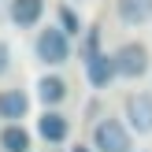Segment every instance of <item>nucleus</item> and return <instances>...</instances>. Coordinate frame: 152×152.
<instances>
[{
  "label": "nucleus",
  "instance_id": "4468645a",
  "mask_svg": "<svg viewBox=\"0 0 152 152\" xmlns=\"http://www.w3.org/2000/svg\"><path fill=\"white\" fill-rule=\"evenodd\" d=\"M7 67H11V45L0 41V74H7Z\"/></svg>",
  "mask_w": 152,
  "mask_h": 152
},
{
  "label": "nucleus",
  "instance_id": "f8f14e48",
  "mask_svg": "<svg viewBox=\"0 0 152 152\" xmlns=\"http://www.w3.org/2000/svg\"><path fill=\"white\" fill-rule=\"evenodd\" d=\"M56 15H59V30H63V37H67V41L82 34V19H78V11H74V7H67V4H63Z\"/></svg>",
  "mask_w": 152,
  "mask_h": 152
},
{
  "label": "nucleus",
  "instance_id": "1a4fd4ad",
  "mask_svg": "<svg viewBox=\"0 0 152 152\" xmlns=\"http://www.w3.org/2000/svg\"><path fill=\"white\" fill-rule=\"evenodd\" d=\"M63 96H67V82L59 74H45L37 82V100L45 104V111H56V104H63Z\"/></svg>",
  "mask_w": 152,
  "mask_h": 152
},
{
  "label": "nucleus",
  "instance_id": "ddd939ff",
  "mask_svg": "<svg viewBox=\"0 0 152 152\" xmlns=\"http://www.w3.org/2000/svg\"><path fill=\"white\" fill-rule=\"evenodd\" d=\"M96 41H100V34H96V30H89V34H86V45H82V56H93V52H100V48H96Z\"/></svg>",
  "mask_w": 152,
  "mask_h": 152
},
{
  "label": "nucleus",
  "instance_id": "9b49d317",
  "mask_svg": "<svg viewBox=\"0 0 152 152\" xmlns=\"http://www.w3.org/2000/svg\"><path fill=\"white\" fill-rule=\"evenodd\" d=\"M119 19L126 26H141L152 19V0H119Z\"/></svg>",
  "mask_w": 152,
  "mask_h": 152
},
{
  "label": "nucleus",
  "instance_id": "20e7f679",
  "mask_svg": "<svg viewBox=\"0 0 152 152\" xmlns=\"http://www.w3.org/2000/svg\"><path fill=\"white\" fill-rule=\"evenodd\" d=\"M126 130L152 134V93H130L126 96Z\"/></svg>",
  "mask_w": 152,
  "mask_h": 152
},
{
  "label": "nucleus",
  "instance_id": "9d476101",
  "mask_svg": "<svg viewBox=\"0 0 152 152\" xmlns=\"http://www.w3.org/2000/svg\"><path fill=\"white\" fill-rule=\"evenodd\" d=\"M30 145L34 141H30V130L22 123H11V126L0 130V148L4 152H30Z\"/></svg>",
  "mask_w": 152,
  "mask_h": 152
},
{
  "label": "nucleus",
  "instance_id": "2eb2a0df",
  "mask_svg": "<svg viewBox=\"0 0 152 152\" xmlns=\"http://www.w3.org/2000/svg\"><path fill=\"white\" fill-rule=\"evenodd\" d=\"M74 152H89V148H86V145H78V148H74Z\"/></svg>",
  "mask_w": 152,
  "mask_h": 152
},
{
  "label": "nucleus",
  "instance_id": "423d86ee",
  "mask_svg": "<svg viewBox=\"0 0 152 152\" xmlns=\"http://www.w3.org/2000/svg\"><path fill=\"white\" fill-rule=\"evenodd\" d=\"M45 15V0H11L7 4V19L19 30H34Z\"/></svg>",
  "mask_w": 152,
  "mask_h": 152
},
{
  "label": "nucleus",
  "instance_id": "f03ea898",
  "mask_svg": "<svg viewBox=\"0 0 152 152\" xmlns=\"http://www.w3.org/2000/svg\"><path fill=\"white\" fill-rule=\"evenodd\" d=\"M111 67H115V78H141L148 71V48L141 41H126L111 52Z\"/></svg>",
  "mask_w": 152,
  "mask_h": 152
},
{
  "label": "nucleus",
  "instance_id": "39448f33",
  "mask_svg": "<svg viewBox=\"0 0 152 152\" xmlns=\"http://www.w3.org/2000/svg\"><path fill=\"white\" fill-rule=\"evenodd\" d=\"M37 137L48 141V145H63V141L71 137V123H67V115H59V111H45V115L37 119Z\"/></svg>",
  "mask_w": 152,
  "mask_h": 152
},
{
  "label": "nucleus",
  "instance_id": "7ed1b4c3",
  "mask_svg": "<svg viewBox=\"0 0 152 152\" xmlns=\"http://www.w3.org/2000/svg\"><path fill=\"white\" fill-rule=\"evenodd\" d=\"M34 52H37V59H41L45 67H59V63L71 59V41L63 37L59 26H45L41 34H37V41H34Z\"/></svg>",
  "mask_w": 152,
  "mask_h": 152
},
{
  "label": "nucleus",
  "instance_id": "0eeeda50",
  "mask_svg": "<svg viewBox=\"0 0 152 152\" xmlns=\"http://www.w3.org/2000/svg\"><path fill=\"white\" fill-rule=\"evenodd\" d=\"M86 78H89V86H96V89H108L111 86L115 67H111V56H108V52H93V56H86Z\"/></svg>",
  "mask_w": 152,
  "mask_h": 152
},
{
  "label": "nucleus",
  "instance_id": "6e6552de",
  "mask_svg": "<svg viewBox=\"0 0 152 152\" xmlns=\"http://www.w3.org/2000/svg\"><path fill=\"white\" fill-rule=\"evenodd\" d=\"M26 111H30V96L22 89H4L0 93V119H7V126L19 123Z\"/></svg>",
  "mask_w": 152,
  "mask_h": 152
},
{
  "label": "nucleus",
  "instance_id": "f257e3e1",
  "mask_svg": "<svg viewBox=\"0 0 152 152\" xmlns=\"http://www.w3.org/2000/svg\"><path fill=\"white\" fill-rule=\"evenodd\" d=\"M93 148L96 152H134V134L126 130V123L104 115L93 126Z\"/></svg>",
  "mask_w": 152,
  "mask_h": 152
}]
</instances>
